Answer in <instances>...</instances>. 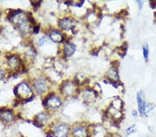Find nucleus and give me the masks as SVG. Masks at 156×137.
<instances>
[{"instance_id": "nucleus-17", "label": "nucleus", "mask_w": 156, "mask_h": 137, "mask_svg": "<svg viewBox=\"0 0 156 137\" xmlns=\"http://www.w3.org/2000/svg\"><path fill=\"white\" fill-rule=\"evenodd\" d=\"M135 130V125H132L131 127H130V128H128L127 129L126 133H127V134H132V133L134 132Z\"/></svg>"}, {"instance_id": "nucleus-4", "label": "nucleus", "mask_w": 156, "mask_h": 137, "mask_svg": "<svg viewBox=\"0 0 156 137\" xmlns=\"http://www.w3.org/2000/svg\"><path fill=\"white\" fill-rule=\"evenodd\" d=\"M69 132V127L65 124H60L54 129V135L56 137H65Z\"/></svg>"}, {"instance_id": "nucleus-6", "label": "nucleus", "mask_w": 156, "mask_h": 137, "mask_svg": "<svg viewBox=\"0 0 156 137\" xmlns=\"http://www.w3.org/2000/svg\"><path fill=\"white\" fill-rule=\"evenodd\" d=\"M74 21L70 18H64L60 22V26L63 30H70L74 28Z\"/></svg>"}, {"instance_id": "nucleus-3", "label": "nucleus", "mask_w": 156, "mask_h": 137, "mask_svg": "<svg viewBox=\"0 0 156 137\" xmlns=\"http://www.w3.org/2000/svg\"><path fill=\"white\" fill-rule=\"evenodd\" d=\"M35 89L38 94H44L48 89V84L43 78H39L35 82Z\"/></svg>"}, {"instance_id": "nucleus-5", "label": "nucleus", "mask_w": 156, "mask_h": 137, "mask_svg": "<svg viewBox=\"0 0 156 137\" xmlns=\"http://www.w3.org/2000/svg\"><path fill=\"white\" fill-rule=\"evenodd\" d=\"M45 104L47 107L51 108H57L61 105V101H60V98L58 97L51 96L49 97L48 98H47Z\"/></svg>"}, {"instance_id": "nucleus-8", "label": "nucleus", "mask_w": 156, "mask_h": 137, "mask_svg": "<svg viewBox=\"0 0 156 137\" xmlns=\"http://www.w3.org/2000/svg\"><path fill=\"white\" fill-rule=\"evenodd\" d=\"M0 118L6 123H9L14 119V115L11 111H2L0 112Z\"/></svg>"}, {"instance_id": "nucleus-13", "label": "nucleus", "mask_w": 156, "mask_h": 137, "mask_svg": "<svg viewBox=\"0 0 156 137\" xmlns=\"http://www.w3.org/2000/svg\"><path fill=\"white\" fill-rule=\"evenodd\" d=\"M36 120L40 124H44L47 121V116L44 113H40L36 116Z\"/></svg>"}, {"instance_id": "nucleus-11", "label": "nucleus", "mask_w": 156, "mask_h": 137, "mask_svg": "<svg viewBox=\"0 0 156 137\" xmlns=\"http://www.w3.org/2000/svg\"><path fill=\"white\" fill-rule=\"evenodd\" d=\"M49 37L51 40L55 42H60L63 39L62 35L58 31H52L50 32Z\"/></svg>"}, {"instance_id": "nucleus-20", "label": "nucleus", "mask_w": 156, "mask_h": 137, "mask_svg": "<svg viewBox=\"0 0 156 137\" xmlns=\"http://www.w3.org/2000/svg\"><path fill=\"white\" fill-rule=\"evenodd\" d=\"M138 2V3H139V6H140V8H142V5H143V2L140 1V2Z\"/></svg>"}, {"instance_id": "nucleus-1", "label": "nucleus", "mask_w": 156, "mask_h": 137, "mask_svg": "<svg viewBox=\"0 0 156 137\" xmlns=\"http://www.w3.org/2000/svg\"><path fill=\"white\" fill-rule=\"evenodd\" d=\"M11 22L18 27L22 33L27 34L30 31V25L27 15L24 12L16 11L12 13Z\"/></svg>"}, {"instance_id": "nucleus-14", "label": "nucleus", "mask_w": 156, "mask_h": 137, "mask_svg": "<svg viewBox=\"0 0 156 137\" xmlns=\"http://www.w3.org/2000/svg\"><path fill=\"white\" fill-rule=\"evenodd\" d=\"M108 76L110 79L117 80V78H118L117 71L113 68L110 69V70L108 71Z\"/></svg>"}, {"instance_id": "nucleus-15", "label": "nucleus", "mask_w": 156, "mask_h": 137, "mask_svg": "<svg viewBox=\"0 0 156 137\" xmlns=\"http://www.w3.org/2000/svg\"><path fill=\"white\" fill-rule=\"evenodd\" d=\"M74 89V87H73L72 84H67L65 86L63 90L67 95H70V94H72L73 93V91H74V89Z\"/></svg>"}, {"instance_id": "nucleus-16", "label": "nucleus", "mask_w": 156, "mask_h": 137, "mask_svg": "<svg viewBox=\"0 0 156 137\" xmlns=\"http://www.w3.org/2000/svg\"><path fill=\"white\" fill-rule=\"evenodd\" d=\"M143 54H144V57L145 60H148V48L147 46H144L143 48Z\"/></svg>"}, {"instance_id": "nucleus-9", "label": "nucleus", "mask_w": 156, "mask_h": 137, "mask_svg": "<svg viewBox=\"0 0 156 137\" xmlns=\"http://www.w3.org/2000/svg\"><path fill=\"white\" fill-rule=\"evenodd\" d=\"M72 135L74 137H87V130L83 127H78L72 132Z\"/></svg>"}, {"instance_id": "nucleus-2", "label": "nucleus", "mask_w": 156, "mask_h": 137, "mask_svg": "<svg viewBox=\"0 0 156 137\" xmlns=\"http://www.w3.org/2000/svg\"><path fill=\"white\" fill-rule=\"evenodd\" d=\"M16 94L20 98L27 99L32 96V91L27 84L20 83L16 88Z\"/></svg>"}, {"instance_id": "nucleus-7", "label": "nucleus", "mask_w": 156, "mask_h": 137, "mask_svg": "<svg viewBox=\"0 0 156 137\" xmlns=\"http://www.w3.org/2000/svg\"><path fill=\"white\" fill-rule=\"evenodd\" d=\"M144 94H142V92H139L137 94V104H138V109H139L140 114L141 115H143V114L144 113V109H145V103H144Z\"/></svg>"}, {"instance_id": "nucleus-19", "label": "nucleus", "mask_w": 156, "mask_h": 137, "mask_svg": "<svg viewBox=\"0 0 156 137\" xmlns=\"http://www.w3.org/2000/svg\"><path fill=\"white\" fill-rule=\"evenodd\" d=\"M4 76V71H2L1 69H0V80H2L3 79Z\"/></svg>"}, {"instance_id": "nucleus-18", "label": "nucleus", "mask_w": 156, "mask_h": 137, "mask_svg": "<svg viewBox=\"0 0 156 137\" xmlns=\"http://www.w3.org/2000/svg\"><path fill=\"white\" fill-rule=\"evenodd\" d=\"M46 41H47L46 37H42L39 39V44H40V45H42V44H44L45 42H46Z\"/></svg>"}, {"instance_id": "nucleus-12", "label": "nucleus", "mask_w": 156, "mask_h": 137, "mask_svg": "<svg viewBox=\"0 0 156 137\" xmlns=\"http://www.w3.org/2000/svg\"><path fill=\"white\" fill-rule=\"evenodd\" d=\"M9 66L12 69H17L20 66V60L16 56H11L8 59Z\"/></svg>"}, {"instance_id": "nucleus-10", "label": "nucleus", "mask_w": 156, "mask_h": 137, "mask_svg": "<svg viewBox=\"0 0 156 137\" xmlns=\"http://www.w3.org/2000/svg\"><path fill=\"white\" fill-rule=\"evenodd\" d=\"M75 51H76V46H75L74 44L70 43H67L65 44L64 52L66 56H71L74 53Z\"/></svg>"}]
</instances>
